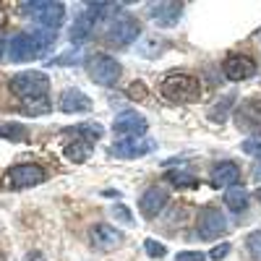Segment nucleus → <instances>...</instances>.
<instances>
[{
    "label": "nucleus",
    "instance_id": "nucleus-21",
    "mask_svg": "<svg viewBox=\"0 0 261 261\" xmlns=\"http://www.w3.org/2000/svg\"><path fill=\"white\" fill-rule=\"evenodd\" d=\"M63 151H65V157H68L71 162H76V165H81V162H86V160H89V144H84L81 139H73V141H68Z\"/></svg>",
    "mask_w": 261,
    "mask_h": 261
},
{
    "label": "nucleus",
    "instance_id": "nucleus-26",
    "mask_svg": "<svg viewBox=\"0 0 261 261\" xmlns=\"http://www.w3.org/2000/svg\"><path fill=\"white\" fill-rule=\"evenodd\" d=\"M235 99V94H227L225 99H220V102H214L217 107H214V110L209 113V118L212 120H225V113H227V107H230V102Z\"/></svg>",
    "mask_w": 261,
    "mask_h": 261
},
{
    "label": "nucleus",
    "instance_id": "nucleus-25",
    "mask_svg": "<svg viewBox=\"0 0 261 261\" xmlns=\"http://www.w3.org/2000/svg\"><path fill=\"white\" fill-rule=\"evenodd\" d=\"M144 251H146V256H151V258H162V256L167 253L165 243L154 241V238H149V241H144Z\"/></svg>",
    "mask_w": 261,
    "mask_h": 261
},
{
    "label": "nucleus",
    "instance_id": "nucleus-31",
    "mask_svg": "<svg viewBox=\"0 0 261 261\" xmlns=\"http://www.w3.org/2000/svg\"><path fill=\"white\" fill-rule=\"evenodd\" d=\"M128 94L130 97H136V99H144V86H141V81H134V86H130V89H128Z\"/></svg>",
    "mask_w": 261,
    "mask_h": 261
},
{
    "label": "nucleus",
    "instance_id": "nucleus-6",
    "mask_svg": "<svg viewBox=\"0 0 261 261\" xmlns=\"http://www.w3.org/2000/svg\"><path fill=\"white\" fill-rule=\"evenodd\" d=\"M47 180V172L42 170L39 165H32V162H24V165H13L8 170V183L21 191V188H32V186H39Z\"/></svg>",
    "mask_w": 261,
    "mask_h": 261
},
{
    "label": "nucleus",
    "instance_id": "nucleus-16",
    "mask_svg": "<svg viewBox=\"0 0 261 261\" xmlns=\"http://www.w3.org/2000/svg\"><path fill=\"white\" fill-rule=\"evenodd\" d=\"M60 113L65 115H76V113H89L92 110V99L86 97L81 89H63L60 99H58Z\"/></svg>",
    "mask_w": 261,
    "mask_h": 261
},
{
    "label": "nucleus",
    "instance_id": "nucleus-19",
    "mask_svg": "<svg viewBox=\"0 0 261 261\" xmlns=\"http://www.w3.org/2000/svg\"><path fill=\"white\" fill-rule=\"evenodd\" d=\"M238 123H241V128L261 125V102H246L238 113Z\"/></svg>",
    "mask_w": 261,
    "mask_h": 261
},
{
    "label": "nucleus",
    "instance_id": "nucleus-28",
    "mask_svg": "<svg viewBox=\"0 0 261 261\" xmlns=\"http://www.w3.org/2000/svg\"><path fill=\"white\" fill-rule=\"evenodd\" d=\"M241 146H243V151H246V154L261 157V139H246Z\"/></svg>",
    "mask_w": 261,
    "mask_h": 261
},
{
    "label": "nucleus",
    "instance_id": "nucleus-13",
    "mask_svg": "<svg viewBox=\"0 0 261 261\" xmlns=\"http://www.w3.org/2000/svg\"><path fill=\"white\" fill-rule=\"evenodd\" d=\"M89 238H92V246L97 251H113L123 243V235L120 230H115L113 225H105V222H97L89 227Z\"/></svg>",
    "mask_w": 261,
    "mask_h": 261
},
{
    "label": "nucleus",
    "instance_id": "nucleus-34",
    "mask_svg": "<svg viewBox=\"0 0 261 261\" xmlns=\"http://www.w3.org/2000/svg\"><path fill=\"white\" fill-rule=\"evenodd\" d=\"M27 261H45V258H42V256H39L37 251H32V253L27 256Z\"/></svg>",
    "mask_w": 261,
    "mask_h": 261
},
{
    "label": "nucleus",
    "instance_id": "nucleus-24",
    "mask_svg": "<svg viewBox=\"0 0 261 261\" xmlns=\"http://www.w3.org/2000/svg\"><path fill=\"white\" fill-rule=\"evenodd\" d=\"M246 251L251 253L253 261H261V230H253V232L246 238Z\"/></svg>",
    "mask_w": 261,
    "mask_h": 261
},
{
    "label": "nucleus",
    "instance_id": "nucleus-12",
    "mask_svg": "<svg viewBox=\"0 0 261 261\" xmlns=\"http://www.w3.org/2000/svg\"><path fill=\"white\" fill-rule=\"evenodd\" d=\"M167 199H170L167 188H162V186H151V188H146V191L141 193V199H139V209H141V214L146 217V220H154V217L165 209Z\"/></svg>",
    "mask_w": 261,
    "mask_h": 261
},
{
    "label": "nucleus",
    "instance_id": "nucleus-4",
    "mask_svg": "<svg viewBox=\"0 0 261 261\" xmlns=\"http://www.w3.org/2000/svg\"><path fill=\"white\" fill-rule=\"evenodd\" d=\"M42 53H45V47H42L37 32H21V34L11 37V42H8V58L13 63H29Z\"/></svg>",
    "mask_w": 261,
    "mask_h": 261
},
{
    "label": "nucleus",
    "instance_id": "nucleus-17",
    "mask_svg": "<svg viewBox=\"0 0 261 261\" xmlns=\"http://www.w3.org/2000/svg\"><path fill=\"white\" fill-rule=\"evenodd\" d=\"M212 186L214 188H232L241 183V167H238L235 162L225 160V162H217L212 167Z\"/></svg>",
    "mask_w": 261,
    "mask_h": 261
},
{
    "label": "nucleus",
    "instance_id": "nucleus-8",
    "mask_svg": "<svg viewBox=\"0 0 261 261\" xmlns=\"http://www.w3.org/2000/svg\"><path fill=\"white\" fill-rule=\"evenodd\" d=\"M27 11L39 21V27L42 29H60L63 27V21H65V6L63 3H32L27 6Z\"/></svg>",
    "mask_w": 261,
    "mask_h": 261
},
{
    "label": "nucleus",
    "instance_id": "nucleus-23",
    "mask_svg": "<svg viewBox=\"0 0 261 261\" xmlns=\"http://www.w3.org/2000/svg\"><path fill=\"white\" fill-rule=\"evenodd\" d=\"M0 139L8 141H24L27 139V128L18 123H0Z\"/></svg>",
    "mask_w": 261,
    "mask_h": 261
},
{
    "label": "nucleus",
    "instance_id": "nucleus-1",
    "mask_svg": "<svg viewBox=\"0 0 261 261\" xmlns=\"http://www.w3.org/2000/svg\"><path fill=\"white\" fill-rule=\"evenodd\" d=\"M160 92L172 105H193L201 97V84L191 73H167L160 84Z\"/></svg>",
    "mask_w": 261,
    "mask_h": 261
},
{
    "label": "nucleus",
    "instance_id": "nucleus-22",
    "mask_svg": "<svg viewBox=\"0 0 261 261\" xmlns=\"http://www.w3.org/2000/svg\"><path fill=\"white\" fill-rule=\"evenodd\" d=\"M167 183L178 186V188H199V178H196L191 170H170Z\"/></svg>",
    "mask_w": 261,
    "mask_h": 261
},
{
    "label": "nucleus",
    "instance_id": "nucleus-32",
    "mask_svg": "<svg viewBox=\"0 0 261 261\" xmlns=\"http://www.w3.org/2000/svg\"><path fill=\"white\" fill-rule=\"evenodd\" d=\"M253 180L261 183V157H258V162H256V167H253Z\"/></svg>",
    "mask_w": 261,
    "mask_h": 261
},
{
    "label": "nucleus",
    "instance_id": "nucleus-33",
    "mask_svg": "<svg viewBox=\"0 0 261 261\" xmlns=\"http://www.w3.org/2000/svg\"><path fill=\"white\" fill-rule=\"evenodd\" d=\"M6 50H8V42H6L3 37H0V58H3V55H6Z\"/></svg>",
    "mask_w": 261,
    "mask_h": 261
},
{
    "label": "nucleus",
    "instance_id": "nucleus-35",
    "mask_svg": "<svg viewBox=\"0 0 261 261\" xmlns=\"http://www.w3.org/2000/svg\"><path fill=\"white\" fill-rule=\"evenodd\" d=\"M256 199H258V204H261V188L256 191Z\"/></svg>",
    "mask_w": 261,
    "mask_h": 261
},
{
    "label": "nucleus",
    "instance_id": "nucleus-29",
    "mask_svg": "<svg viewBox=\"0 0 261 261\" xmlns=\"http://www.w3.org/2000/svg\"><path fill=\"white\" fill-rule=\"evenodd\" d=\"M227 253H230V243H220V246H214V248L209 251V258H212V261H222Z\"/></svg>",
    "mask_w": 261,
    "mask_h": 261
},
{
    "label": "nucleus",
    "instance_id": "nucleus-5",
    "mask_svg": "<svg viewBox=\"0 0 261 261\" xmlns=\"http://www.w3.org/2000/svg\"><path fill=\"white\" fill-rule=\"evenodd\" d=\"M123 68H120V63L110 55H105V53H97L89 58V76L94 84L99 86H115L118 79H120Z\"/></svg>",
    "mask_w": 261,
    "mask_h": 261
},
{
    "label": "nucleus",
    "instance_id": "nucleus-11",
    "mask_svg": "<svg viewBox=\"0 0 261 261\" xmlns=\"http://www.w3.org/2000/svg\"><path fill=\"white\" fill-rule=\"evenodd\" d=\"M107 11H110L107 6H89L73 21V27H71V42H73V45H84V39H89V34H92V29L97 24V18L102 13H107Z\"/></svg>",
    "mask_w": 261,
    "mask_h": 261
},
{
    "label": "nucleus",
    "instance_id": "nucleus-2",
    "mask_svg": "<svg viewBox=\"0 0 261 261\" xmlns=\"http://www.w3.org/2000/svg\"><path fill=\"white\" fill-rule=\"evenodd\" d=\"M47 89H50V79L42 71H21L11 79V92L27 102L42 99L47 94Z\"/></svg>",
    "mask_w": 261,
    "mask_h": 261
},
{
    "label": "nucleus",
    "instance_id": "nucleus-30",
    "mask_svg": "<svg viewBox=\"0 0 261 261\" xmlns=\"http://www.w3.org/2000/svg\"><path fill=\"white\" fill-rule=\"evenodd\" d=\"M204 258H206V253H201V251H180L175 256V261H204Z\"/></svg>",
    "mask_w": 261,
    "mask_h": 261
},
{
    "label": "nucleus",
    "instance_id": "nucleus-3",
    "mask_svg": "<svg viewBox=\"0 0 261 261\" xmlns=\"http://www.w3.org/2000/svg\"><path fill=\"white\" fill-rule=\"evenodd\" d=\"M227 232V217L220 206H204L199 220H196V235L201 241H217L220 235Z\"/></svg>",
    "mask_w": 261,
    "mask_h": 261
},
{
    "label": "nucleus",
    "instance_id": "nucleus-14",
    "mask_svg": "<svg viewBox=\"0 0 261 261\" xmlns=\"http://www.w3.org/2000/svg\"><path fill=\"white\" fill-rule=\"evenodd\" d=\"M180 13H183V6L175 3V0H162V3H151V6H149L151 21H154L157 27H165V29L175 27L178 18H180Z\"/></svg>",
    "mask_w": 261,
    "mask_h": 261
},
{
    "label": "nucleus",
    "instance_id": "nucleus-7",
    "mask_svg": "<svg viewBox=\"0 0 261 261\" xmlns=\"http://www.w3.org/2000/svg\"><path fill=\"white\" fill-rule=\"evenodd\" d=\"M139 34H141V24L134 16H118L110 24V29H107V42L123 47V45H130Z\"/></svg>",
    "mask_w": 261,
    "mask_h": 261
},
{
    "label": "nucleus",
    "instance_id": "nucleus-9",
    "mask_svg": "<svg viewBox=\"0 0 261 261\" xmlns=\"http://www.w3.org/2000/svg\"><path fill=\"white\" fill-rule=\"evenodd\" d=\"M154 146L157 144L151 139L136 136V139H118L110 151H113V157H118V160H139V157H146Z\"/></svg>",
    "mask_w": 261,
    "mask_h": 261
},
{
    "label": "nucleus",
    "instance_id": "nucleus-10",
    "mask_svg": "<svg viewBox=\"0 0 261 261\" xmlns=\"http://www.w3.org/2000/svg\"><path fill=\"white\" fill-rule=\"evenodd\" d=\"M146 128H149L146 118H144L141 113H136V110H125V113H120V115L115 118V123H113V130H115L120 139H136V136H144V134H146Z\"/></svg>",
    "mask_w": 261,
    "mask_h": 261
},
{
    "label": "nucleus",
    "instance_id": "nucleus-18",
    "mask_svg": "<svg viewBox=\"0 0 261 261\" xmlns=\"http://www.w3.org/2000/svg\"><path fill=\"white\" fill-rule=\"evenodd\" d=\"M225 206L227 209H232V212H246L248 209V191L238 183V186H232V188H227L225 191Z\"/></svg>",
    "mask_w": 261,
    "mask_h": 261
},
{
    "label": "nucleus",
    "instance_id": "nucleus-27",
    "mask_svg": "<svg viewBox=\"0 0 261 261\" xmlns=\"http://www.w3.org/2000/svg\"><path fill=\"white\" fill-rule=\"evenodd\" d=\"M110 212H113V217H115L118 222H125V225H128L130 220H134V217H130V212H128V206H125V204H115V206H113Z\"/></svg>",
    "mask_w": 261,
    "mask_h": 261
},
{
    "label": "nucleus",
    "instance_id": "nucleus-15",
    "mask_svg": "<svg viewBox=\"0 0 261 261\" xmlns=\"http://www.w3.org/2000/svg\"><path fill=\"white\" fill-rule=\"evenodd\" d=\"M222 71L230 81H246L256 73V63L248 55H227L222 63Z\"/></svg>",
    "mask_w": 261,
    "mask_h": 261
},
{
    "label": "nucleus",
    "instance_id": "nucleus-20",
    "mask_svg": "<svg viewBox=\"0 0 261 261\" xmlns=\"http://www.w3.org/2000/svg\"><path fill=\"white\" fill-rule=\"evenodd\" d=\"M73 136L81 139L84 144H94V141L102 139V125L99 123H79L73 128Z\"/></svg>",
    "mask_w": 261,
    "mask_h": 261
}]
</instances>
